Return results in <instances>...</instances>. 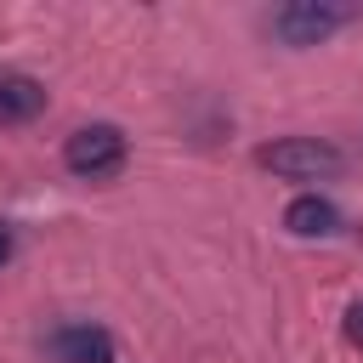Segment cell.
<instances>
[{"mask_svg":"<svg viewBox=\"0 0 363 363\" xmlns=\"http://www.w3.org/2000/svg\"><path fill=\"white\" fill-rule=\"evenodd\" d=\"M357 17V6H340V0H295V6H278L267 17V28L284 40V45H323L335 28H346Z\"/></svg>","mask_w":363,"mask_h":363,"instance_id":"obj_1","label":"cell"},{"mask_svg":"<svg viewBox=\"0 0 363 363\" xmlns=\"http://www.w3.org/2000/svg\"><path fill=\"white\" fill-rule=\"evenodd\" d=\"M255 159H261V170L289 176V182H323V176L340 170V147H335V142H318V136H284V142H267Z\"/></svg>","mask_w":363,"mask_h":363,"instance_id":"obj_2","label":"cell"},{"mask_svg":"<svg viewBox=\"0 0 363 363\" xmlns=\"http://www.w3.org/2000/svg\"><path fill=\"white\" fill-rule=\"evenodd\" d=\"M62 164L85 182H102V176H119L125 170V136L113 125H85L62 142Z\"/></svg>","mask_w":363,"mask_h":363,"instance_id":"obj_3","label":"cell"},{"mask_svg":"<svg viewBox=\"0 0 363 363\" xmlns=\"http://www.w3.org/2000/svg\"><path fill=\"white\" fill-rule=\"evenodd\" d=\"M51 357L57 363H113V340L96 323H62L51 335Z\"/></svg>","mask_w":363,"mask_h":363,"instance_id":"obj_4","label":"cell"},{"mask_svg":"<svg viewBox=\"0 0 363 363\" xmlns=\"http://www.w3.org/2000/svg\"><path fill=\"white\" fill-rule=\"evenodd\" d=\"M284 227H289L295 238H329V233L340 227V210H335L329 199H318V193H301V199L284 210Z\"/></svg>","mask_w":363,"mask_h":363,"instance_id":"obj_5","label":"cell"},{"mask_svg":"<svg viewBox=\"0 0 363 363\" xmlns=\"http://www.w3.org/2000/svg\"><path fill=\"white\" fill-rule=\"evenodd\" d=\"M45 108V85L28 79V74H6L0 79V125H23Z\"/></svg>","mask_w":363,"mask_h":363,"instance_id":"obj_6","label":"cell"},{"mask_svg":"<svg viewBox=\"0 0 363 363\" xmlns=\"http://www.w3.org/2000/svg\"><path fill=\"white\" fill-rule=\"evenodd\" d=\"M346 340L363 346V301H352V312H346Z\"/></svg>","mask_w":363,"mask_h":363,"instance_id":"obj_7","label":"cell"},{"mask_svg":"<svg viewBox=\"0 0 363 363\" xmlns=\"http://www.w3.org/2000/svg\"><path fill=\"white\" fill-rule=\"evenodd\" d=\"M6 261H11V233L0 227V267H6Z\"/></svg>","mask_w":363,"mask_h":363,"instance_id":"obj_8","label":"cell"}]
</instances>
